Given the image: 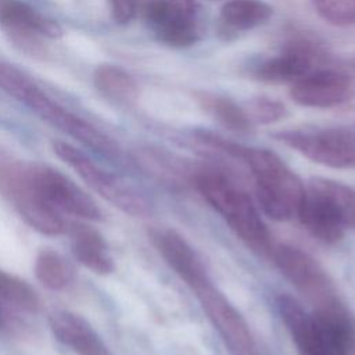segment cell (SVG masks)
I'll use <instances>...</instances> for the list:
<instances>
[{"label":"cell","instance_id":"28","mask_svg":"<svg viewBox=\"0 0 355 355\" xmlns=\"http://www.w3.org/2000/svg\"><path fill=\"white\" fill-rule=\"evenodd\" d=\"M112 19L118 25L129 24L140 8V0H108Z\"/></svg>","mask_w":355,"mask_h":355},{"label":"cell","instance_id":"22","mask_svg":"<svg viewBox=\"0 0 355 355\" xmlns=\"http://www.w3.org/2000/svg\"><path fill=\"white\" fill-rule=\"evenodd\" d=\"M196 98L200 105L223 128L236 133H248L252 130L254 125L248 119L244 108L233 100L209 92H197Z\"/></svg>","mask_w":355,"mask_h":355},{"label":"cell","instance_id":"1","mask_svg":"<svg viewBox=\"0 0 355 355\" xmlns=\"http://www.w3.org/2000/svg\"><path fill=\"white\" fill-rule=\"evenodd\" d=\"M194 136L204 146L240 161L250 169L258 205L268 218L277 222L297 218L306 189L300 176L276 153L227 140L211 130L197 129Z\"/></svg>","mask_w":355,"mask_h":355},{"label":"cell","instance_id":"13","mask_svg":"<svg viewBox=\"0 0 355 355\" xmlns=\"http://www.w3.org/2000/svg\"><path fill=\"white\" fill-rule=\"evenodd\" d=\"M352 93L351 78L333 68H316L291 83L290 97L302 107L331 108L345 103Z\"/></svg>","mask_w":355,"mask_h":355},{"label":"cell","instance_id":"24","mask_svg":"<svg viewBox=\"0 0 355 355\" xmlns=\"http://www.w3.org/2000/svg\"><path fill=\"white\" fill-rule=\"evenodd\" d=\"M309 189L323 194L338 211L347 227L355 229V189L341 182L324 178L309 180Z\"/></svg>","mask_w":355,"mask_h":355},{"label":"cell","instance_id":"27","mask_svg":"<svg viewBox=\"0 0 355 355\" xmlns=\"http://www.w3.org/2000/svg\"><path fill=\"white\" fill-rule=\"evenodd\" d=\"M244 111L252 125L257 123H272L286 116V107L269 97L251 98L244 107Z\"/></svg>","mask_w":355,"mask_h":355},{"label":"cell","instance_id":"16","mask_svg":"<svg viewBox=\"0 0 355 355\" xmlns=\"http://www.w3.org/2000/svg\"><path fill=\"white\" fill-rule=\"evenodd\" d=\"M297 218L312 237L324 244H336L345 234L347 225L336 207L323 194L309 187Z\"/></svg>","mask_w":355,"mask_h":355},{"label":"cell","instance_id":"4","mask_svg":"<svg viewBox=\"0 0 355 355\" xmlns=\"http://www.w3.org/2000/svg\"><path fill=\"white\" fill-rule=\"evenodd\" d=\"M53 150L93 191L111 202L115 208L137 218H147L153 214V204L137 187L123 178L101 168L76 147L61 140H54Z\"/></svg>","mask_w":355,"mask_h":355},{"label":"cell","instance_id":"7","mask_svg":"<svg viewBox=\"0 0 355 355\" xmlns=\"http://www.w3.org/2000/svg\"><path fill=\"white\" fill-rule=\"evenodd\" d=\"M141 10L154 36L169 47H190L202 35L201 6L196 0H146Z\"/></svg>","mask_w":355,"mask_h":355},{"label":"cell","instance_id":"21","mask_svg":"<svg viewBox=\"0 0 355 355\" xmlns=\"http://www.w3.org/2000/svg\"><path fill=\"white\" fill-rule=\"evenodd\" d=\"M96 89L118 104H132L136 101L139 89L135 79L121 67L101 64L93 75Z\"/></svg>","mask_w":355,"mask_h":355},{"label":"cell","instance_id":"8","mask_svg":"<svg viewBox=\"0 0 355 355\" xmlns=\"http://www.w3.org/2000/svg\"><path fill=\"white\" fill-rule=\"evenodd\" d=\"M270 257L282 275L315 305V309L326 308L340 301L330 276L308 252L282 244L272 250Z\"/></svg>","mask_w":355,"mask_h":355},{"label":"cell","instance_id":"12","mask_svg":"<svg viewBox=\"0 0 355 355\" xmlns=\"http://www.w3.org/2000/svg\"><path fill=\"white\" fill-rule=\"evenodd\" d=\"M32 179L39 194L57 211L89 220H101L103 212L96 201L60 171L32 164Z\"/></svg>","mask_w":355,"mask_h":355},{"label":"cell","instance_id":"20","mask_svg":"<svg viewBox=\"0 0 355 355\" xmlns=\"http://www.w3.org/2000/svg\"><path fill=\"white\" fill-rule=\"evenodd\" d=\"M71 236V250L79 263L98 275H108L114 270V261L108 254V245L97 230L73 225Z\"/></svg>","mask_w":355,"mask_h":355},{"label":"cell","instance_id":"25","mask_svg":"<svg viewBox=\"0 0 355 355\" xmlns=\"http://www.w3.org/2000/svg\"><path fill=\"white\" fill-rule=\"evenodd\" d=\"M0 298L28 312H36L40 300L33 287L25 280L0 269Z\"/></svg>","mask_w":355,"mask_h":355},{"label":"cell","instance_id":"23","mask_svg":"<svg viewBox=\"0 0 355 355\" xmlns=\"http://www.w3.org/2000/svg\"><path fill=\"white\" fill-rule=\"evenodd\" d=\"M36 279L50 290H61L67 287L73 276L75 270L71 262H68L60 252L54 250H42L35 261Z\"/></svg>","mask_w":355,"mask_h":355},{"label":"cell","instance_id":"26","mask_svg":"<svg viewBox=\"0 0 355 355\" xmlns=\"http://www.w3.org/2000/svg\"><path fill=\"white\" fill-rule=\"evenodd\" d=\"M315 11L336 26L355 25V0H311Z\"/></svg>","mask_w":355,"mask_h":355},{"label":"cell","instance_id":"9","mask_svg":"<svg viewBox=\"0 0 355 355\" xmlns=\"http://www.w3.org/2000/svg\"><path fill=\"white\" fill-rule=\"evenodd\" d=\"M191 291L232 355H258L248 323L212 284L211 279L194 287Z\"/></svg>","mask_w":355,"mask_h":355},{"label":"cell","instance_id":"19","mask_svg":"<svg viewBox=\"0 0 355 355\" xmlns=\"http://www.w3.org/2000/svg\"><path fill=\"white\" fill-rule=\"evenodd\" d=\"M272 15V6L263 0H229L220 7L219 31L226 37L247 32L263 25Z\"/></svg>","mask_w":355,"mask_h":355},{"label":"cell","instance_id":"10","mask_svg":"<svg viewBox=\"0 0 355 355\" xmlns=\"http://www.w3.org/2000/svg\"><path fill=\"white\" fill-rule=\"evenodd\" d=\"M0 26L21 50L42 55V39H57L61 26L22 0H0Z\"/></svg>","mask_w":355,"mask_h":355},{"label":"cell","instance_id":"18","mask_svg":"<svg viewBox=\"0 0 355 355\" xmlns=\"http://www.w3.org/2000/svg\"><path fill=\"white\" fill-rule=\"evenodd\" d=\"M331 355H355V318L341 301L315 309Z\"/></svg>","mask_w":355,"mask_h":355},{"label":"cell","instance_id":"17","mask_svg":"<svg viewBox=\"0 0 355 355\" xmlns=\"http://www.w3.org/2000/svg\"><path fill=\"white\" fill-rule=\"evenodd\" d=\"M50 327L55 338L78 355H111L97 331L76 313L54 312L50 316Z\"/></svg>","mask_w":355,"mask_h":355},{"label":"cell","instance_id":"15","mask_svg":"<svg viewBox=\"0 0 355 355\" xmlns=\"http://www.w3.org/2000/svg\"><path fill=\"white\" fill-rule=\"evenodd\" d=\"M276 308L298 355H331L318 319L309 315L295 298L280 294L276 297Z\"/></svg>","mask_w":355,"mask_h":355},{"label":"cell","instance_id":"5","mask_svg":"<svg viewBox=\"0 0 355 355\" xmlns=\"http://www.w3.org/2000/svg\"><path fill=\"white\" fill-rule=\"evenodd\" d=\"M0 193L14 204L21 218L39 233L58 236L67 230L60 211L36 190L32 179V164L0 161Z\"/></svg>","mask_w":355,"mask_h":355},{"label":"cell","instance_id":"29","mask_svg":"<svg viewBox=\"0 0 355 355\" xmlns=\"http://www.w3.org/2000/svg\"><path fill=\"white\" fill-rule=\"evenodd\" d=\"M0 319H1V311H0Z\"/></svg>","mask_w":355,"mask_h":355},{"label":"cell","instance_id":"3","mask_svg":"<svg viewBox=\"0 0 355 355\" xmlns=\"http://www.w3.org/2000/svg\"><path fill=\"white\" fill-rule=\"evenodd\" d=\"M194 186L201 197L220 215L234 234L254 252L269 257L272 237L250 196L226 175L212 171H198Z\"/></svg>","mask_w":355,"mask_h":355},{"label":"cell","instance_id":"11","mask_svg":"<svg viewBox=\"0 0 355 355\" xmlns=\"http://www.w3.org/2000/svg\"><path fill=\"white\" fill-rule=\"evenodd\" d=\"M326 58L324 50L316 42L308 37H294L283 44L277 54L258 62L252 75L268 83H293L319 68Z\"/></svg>","mask_w":355,"mask_h":355},{"label":"cell","instance_id":"2","mask_svg":"<svg viewBox=\"0 0 355 355\" xmlns=\"http://www.w3.org/2000/svg\"><path fill=\"white\" fill-rule=\"evenodd\" d=\"M0 89L92 151L110 159L121 157V150L111 137L51 98L26 73L3 61H0Z\"/></svg>","mask_w":355,"mask_h":355},{"label":"cell","instance_id":"14","mask_svg":"<svg viewBox=\"0 0 355 355\" xmlns=\"http://www.w3.org/2000/svg\"><path fill=\"white\" fill-rule=\"evenodd\" d=\"M150 239L168 266L190 290L209 280L201 258L176 230L154 229L150 232Z\"/></svg>","mask_w":355,"mask_h":355},{"label":"cell","instance_id":"6","mask_svg":"<svg viewBox=\"0 0 355 355\" xmlns=\"http://www.w3.org/2000/svg\"><path fill=\"white\" fill-rule=\"evenodd\" d=\"M273 137L315 164L334 169H355V132L341 128L293 129Z\"/></svg>","mask_w":355,"mask_h":355}]
</instances>
